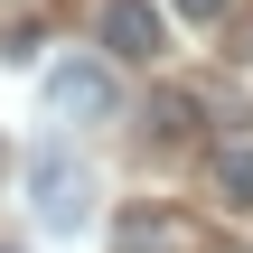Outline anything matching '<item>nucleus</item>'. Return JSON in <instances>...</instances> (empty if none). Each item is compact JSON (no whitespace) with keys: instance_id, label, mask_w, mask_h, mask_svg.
Here are the masks:
<instances>
[{"instance_id":"5","label":"nucleus","mask_w":253,"mask_h":253,"mask_svg":"<svg viewBox=\"0 0 253 253\" xmlns=\"http://www.w3.org/2000/svg\"><path fill=\"white\" fill-rule=\"evenodd\" d=\"M150 131L178 141V131H188V94H160V103H150Z\"/></svg>"},{"instance_id":"1","label":"nucleus","mask_w":253,"mask_h":253,"mask_svg":"<svg viewBox=\"0 0 253 253\" xmlns=\"http://www.w3.org/2000/svg\"><path fill=\"white\" fill-rule=\"evenodd\" d=\"M28 188H38V216H47V225H84V216H94V178H84V169H66L56 150H38Z\"/></svg>"},{"instance_id":"2","label":"nucleus","mask_w":253,"mask_h":253,"mask_svg":"<svg viewBox=\"0 0 253 253\" xmlns=\"http://www.w3.org/2000/svg\"><path fill=\"white\" fill-rule=\"evenodd\" d=\"M113 103H122L113 66H56V75H47V113H66V122H75V113H84V122H103Z\"/></svg>"},{"instance_id":"6","label":"nucleus","mask_w":253,"mask_h":253,"mask_svg":"<svg viewBox=\"0 0 253 253\" xmlns=\"http://www.w3.org/2000/svg\"><path fill=\"white\" fill-rule=\"evenodd\" d=\"M178 19H225V0H169Z\"/></svg>"},{"instance_id":"4","label":"nucleus","mask_w":253,"mask_h":253,"mask_svg":"<svg viewBox=\"0 0 253 253\" xmlns=\"http://www.w3.org/2000/svg\"><path fill=\"white\" fill-rule=\"evenodd\" d=\"M216 197L225 207H253V150H225L216 160Z\"/></svg>"},{"instance_id":"3","label":"nucleus","mask_w":253,"mask_h":253,"mask_svg":"<svg viewBox=\"0 0 253 253\" xmlns=\"http://www.w3.org/2000/svg\"><path fill=\"white\" fill-rule=\"evenodd\" d=\"M103 47L113 56H160V9L150 0H103Z\"/></svg>"}]
</instances>
